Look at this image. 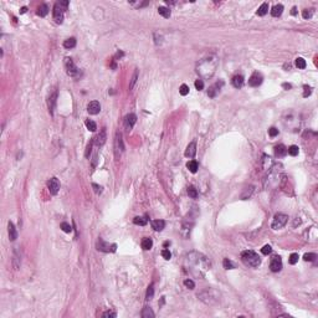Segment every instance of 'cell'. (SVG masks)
Segmentation results:
<instances>
[{"mask_svg":"<svg viewBox=\"0 0 318 318\" xmlns=\"http://www.w3.org/2000/svg\"><path fill=\"white\" fill-rule=\"evenodd\" d=\"M152 246H153V241H152V239L144 238V239L142 240V249H143V250L148 251V250L152 249Z\"/></svg>","mask_w":318,"mask_h":318,"instance_id":"cell-25","label":"cell"},{"mask_svg":"<svg viewBox=\"0 0 318 318\" xmlns=\"http://www.w3.org/2000/svg\"><path fill=\"white\" fill-rule=\"evenodd\" d=\"M218 58L215 56H210V57H206L204 60H202L198 66H196V72L200 77H203L205 80L210 78L213 76L216 71V67H218Z\"/></svg>","mask_w":318,"mask_h":318,"instance_id":"cell-2","label":"cell"},{"mask_svg":"<svg viewBox=\"0 0 318 318\" xmlns=\"http://www.w3.org/2000/svg\"><path fill=\"white\" fill-rule=\"evenodd\" d=\"M261 252H262L264 255H270L271 252H272V247H271L270 245H265L262 249H261Z\"/></svg>","mask_w":318,"mask_h":318,"instance_id":"cell-42","label":"cell"},{"mask_svg":"<svg viewBox=\"0 0 318 318\" xmlns=\"http://www.w3.org/2000/svg\"><path fill=\"white\" fill-rule=\"evenodd\" d=\"M232 85H234V87H236V88L242 87V85H244V76H241V75L234 76V78H232Z\"/></svg>","mask_w":318,"mask_h":318,"instance_id":"cell-20","label":"cell"},{"mask_svg":"<svg viewBox=\"0 0 318 318\" xmlns=\"http://www.w3.org/2000/svg\"><path fill=\"white\" fill-rule=\"evenodd\" d=\"M48 188H49V192L52 195H56L58 193V190H60V182H58L57 178H51L48 182Z\"/></svg>","mask_w":318,"mask_h":318,"instance_id":"cell-8","label":"cell"},{"mask_svg":"<svg viewBox=\"0 0 318 318\" xmlns=\"http://www.w3.org/2000/svg\"><path fill=\"white\" fill-rule=\"evenodd\" d=\"M291 14H292V15H296V14H297V9H296V8H292Z\"/></svg>","mask_w":318,"mask_h":318,"instance_id":"cell-53","label":"cell"},{"mask_svg":"<svg viewBox=\"0 0 318 318\" xmlns=\"http://www.w3.org/2000/svg\"><path fill=\"white\" fill-rule=\"evenodd\" d=\"M296 66H297L298 68L303 70V68H306V66H307V64H306V60H304V58H302V57H298V58H296Z\"/></svg>","mask_w":318,"mask_h":318,"instance_id":"cell-34","label":"cell"},{"mask_svg":"<svg viewBox=\"0 0 318 318\" xmlns=\"http://www.w3.org/2000/svg\"><path fill=\"white\" fill-rule=\"evenodd\" d=\"M64 9H61V6L58 5V3L55 4L54 6V19L55 21L57 22V24H62V21H64Z\"/></svg>","mask_w":318,"mask_h":318,"instance_id":"cell-7","label":"cell"},{"mask_svg":"<svg viewBox=\"0 0 318 318\" xmlns=\"http://www.w3.org/2000/svg\"><path fill=\"white\" fill-rule=\"evenodd\" d=\"M188 194H189V196L193 198V199H196V198H198V192H196V189H195L194 186H189V188H188Z\"/></svg>","mask_w":318,"mask_h":318,"instance_id":"cell-36","label":"cell"},{"mask_svg":"<svg viewBox=\"0 0 318 318\" xmlns=\"http://www.w3.org/2000/svg\"><path fill=\"white\" fill-rule=\"evenodd\" d=\"M222 265H224V267H225L226 270H231V268H234L235 266H234V264L229 260V258H224V261H222Z\"/></svg>","mask_w":318,"mask_h":318,"instance_id":"cell-39","label":"cell"},{"mask_svg":"<svg viewBox=\"0 0 318 318\" xmlns=\"http://www.w3.org/2000/svg\"><path fill=\"white\" fill-rule=\"evenodd\" d=\"M65 67H66V72L68 76H71V77H77L78 76V68L76 67V65L74 64L72 61V58H70V57H66L65 58Z\"/></svg>","mask_w":318,"mask_h":318,"instance_id":"cell-5","label":"cell"},{"mask_svg":"<svg viewBox=\"0 0 318 318\" xmlns=\"http://www.w3.org/2000/svg\"><path fill=\"white\" fill-rule=\"evenodd\" d=\"M75 46H76V39L75 38H70V39L65 40V42H64L65 49H74Z\"/></svg>","mask_w":318,"mask_h":318,"instance_id":"cell-26","label":"cell"},{"mask_svg":"<svg viewBox=\"0 0 318 318\" xmlns=\"http://www.w3.org/2000/svg\"><path fill=\"white\" fill-rule=\"evenodd\" d=\"M158 13L163 16V18H166V19H168L169 16H170V10L168 9V8H166V6H159L158 8Z\"/></svg>","mask_w":318,"mask_h":318,"instance_id":"cell-27","label":"cell"},{"mask_svg":"<svg viewBox=\"0 0 318 318\" xmlns=\"http://www.w3.org/2000/svg\"><path fill=\"white\" fill-rule=\"evenodd\" d=\"M154 316H156L154 312H153L149 307H144L143 308V311H142V317L143 318H153Z\"/></svg>","mask_w":318,"mask_h":318,"instance_id":"cell-29","label":"cell"},{"mask_svg":"<svg viewBox=\"0 0 318 318\" xmlns=\"http://www.w3.org/2000/svg\"><path fill=\"white\" fill-rule=\"evenodd\" d=\"M284 88L290 90V88H291V85H290V84H284Z\"/></svg>","mask_w":318,"mask_h":318,"instance_id":"cell-54","label":"cell"},{"mask_svg":"<svg viewBox=\"0 0 318 318\" xmlns=\"http://www.w3.org/2000/svg\"><path fill=\"white\" fill-rule=\"evenodd\" d=\"M116 249H117V245H116V244L110 245V244H107V242H104L102 239H100L98 242H97V250H98V251H103V252H114Z\"/></svg>","mask_w":318,"mask_h":318,"instance_id":"cell-6","label":"cell"},{"mask_svg":"<svg viewBox=\"0 0 318 318\" xmlns=\"http://www.w3.org/2000/svg\"><path fill=\"white\" fill-rule=\"evenodd\" d=\"M195 153H196V143H195V142H192V143H189V146L186 147L185 157H186V158H194Z\"/></svg>","mask_w":318,"mask_h":318,"instance_id":"cell-15","label":"cell"},{"mask_svg":"<svg viewBox=\"0 0 318 318\" xmlns=\"http://www.w3.org/2000/svg\"><path fill=\"white\" fill-rule=\"evenodd\" d=\"M8 232H9V239H10V241H15V240L18 239V231H16L14 224L11 222V221H9V224H8Z\"/></svg>","mask_w":318,"mask_h":318,"instance_id":"cell-13","label":"cell"},{"mask_svg":"<svg viewBox=\"0 0 318 318\" xmlns=\"http://www.w3.org/2000/svg\"><path fill=\"white\" fill-rule=\"evenodd\" d=\"M195 88L198 91H202L204 88V81L203 80H196L195 81Z\"/></svg>","mask_w":318,"mask_h":318,"instance_id":"cell-45","label":"cell"},{"mask_svg":"<svg viewBox=\"0 0 318 318\" xmlns=\"http://www.w3.org/2000/svg\"><path fill=\"white\" fill-rule=\"evenodd\" d=\"M268 134H270V137H276V136L278 134V129H276L275 127L270 128V129H268Z\"/></svg>","mask_w":318,"mask_h":318,"instance_id":"cell-48","label":"cell"},{"mask_svg":"<svg viewBox=\"0 0 318 318\" xmlns=\"http://www.w3.org/2000/svg\"><path fill=\"white\" fill-rule=\"evenodd\" d=\"M87 111L90 114H97L101 111V104L97 101H91L87 106Z\"/></svg>","mask_w":318,"mask_h":318,"instance_id":"cell-12","label":"cell"},{"mask_svg":"<svg viewBox=\"0 0 318 318\" xmlns=\"http://www.w3.org/2000/svg\"><path fill=\"white\" fill-rule=\"evenodd\" d=\"M48 14H49V6L46 5V4L40 5L39 9H38V15L41 16V18H44V16H46Z\"/></svg>","mask_w":318,"mask_h":318,"instance_id":"cell-23","label":"cell"},{"mask_svg":"<svg viewBox=\"0 0 318 318\" xmlns=\"http://www.w3.org/2000/svg\"><path fill=\"white\" fill-rule=\"evenodd\" d=\"M162 256H163V258H166V260H170L172 254H170V251H169V250L164 249V250L162 251Z\"/></svg>","mask_w":318,"mask_h":318,"instance_id":"cell-47","label":"cell"},{"mask_svg":"<svg viewBox=\"0 0 318 318\" xmlns=\"http://www.w3.org/2000/svg\"><path fill=\"white\" fill-rule=\"evenodd\" d=\"M267 11H268V4H267V3H264L260 8H258L257 15H258V16H264V15L267 14Z\"/></svg>","mask_w":318,"mask_h":318,"instance_id":"cell-28","label":"cell"},{"mask_svg":"<svg viewBox=\"0 0 318 318\" xmlns=\"http://www.w3.org/2000/svg\"><path fill=\"white\" fill-rule=\"evenodd\" d=\"M241 260L244 261L245 265L247 266H251V267H258L261 264V258L258 256L256 252L251 251V250H247V251H244L241 254Z\"/></svg>","mask_w":318,"mask_h":318,"instance_id":"cell-3","label":"cell"},{"mask_svg":"<svg viewBox=\"0 0 318 318\" xmlns=\"http://www.w3.org/2000/svg\"><path fill=\"white\" fill-rule=\"evenodd\" d=\"M186 168L189 169V172H192V173H196L198 169H199V164H198L196 160H190L189 163L186 164Z\"/></svg>","mask_w":318,"mask_h":318,"instance_id":"cell-24","label":"cell"},{"mask_svg":"<svg viewBox=\"0 0 318 318\" xmlns=\"http://www.w3.org/2000/svg\"><path fill=\"white\" fill-rule=\"evenodd\" d=\"M298 258H300L298 254H291V256H290V258H288V262H290L291 265H294V264L298 262Z\"/></svg>","mask_w":318,"mask_h":318,"instance_id":"cell-38","label":"cell"},{"mask_svg":"<svg viewBox=\"0 0 318 318\" xmlns=\"http://www.w3.org/2000/svg\"><path fill=\"white\" fill-rule=\"evenodd\" d=\"M303 258H304V261H310V262H312V261H314L316 258H317V255H316V254H312V252H310V254H304Z\"/></svg>","mask_w":318,"mask_h":318,"instance_id":"cell-35","label":"cell"},{"mask_svg":"<svg viewBox=\"0 0 318 318\" xmlns=\"http://www.w3.org/2000/svg\"><path fill=\"white\" fill-rule=\"evenodd\" d=\"M117 314L114 313V312H112V311H107V312H104L103 313V317H112V318H114Z\"/></svg>","mask_w":318,"mask_h":318,"instance_id":"cell-51","label":"cell"},{"mask_svg":"<svg viewBox=\"0 0 318 318\" xmlns=\"http://www.w3.org/2000/svg\"><path fill=\"white\" fill-rule=\"evenodd\" d=\"M185 268L192 275L196 277H203L206 271L210 268V262L208 257L203 254L193 251L188 254L185 257Z\"/></svg>","mask_w":318,"mask_h":318,"instance_id":"cell-1","label":"cell"},{"mask_svg":"<svg viewBox=\"0 0 318 318\" xmlns=\"http://www.w3.org/2000/svg\"><path fill=\"white\" fill-rule=\"evenodd\" d=\"M312 15H313V10H312V9H310V10H308V9H306V10L302 11V16H303V19H306V20H307V19H311Z\"/></svg>","mask_w":318,"mask_h":318,"instance_id":"cell-37","label":"cell"},{"mask_svg":"<svg viewBox=\"0 0 318 318\" xmlns=\"http://www.w3.org/2000/svg\"><path fill=\"white\" fill-rule=\"evenodd\" d=\"M137 122V116L134 113H129L128 116H126V118H124V127L127 131H131V129L133 128V126L136 124Z\"/></svg>","mask_w":318,"mask_h":318,"instance_id":"cell-9","label":"cell"},{"mask_svg":"<svg viewBox=\"0 0 318 318\" xmlns=\"http://www.w3.org/2000/svg\"><path fill=\"white\" fill-rule=\"evenodd\" d=\"M262 80H264V78H262L261 74L255 72V74H252V76L249 78V85H250L251 87H258V86L262 84Z\"/></svg>","mask_w":318,"mask_h":318,"instance_id":"cell-11","label":"cell"},{"mask_svg":"<svg viewBox=\"0 0 318 318\" xmlns=\"http://www.w3.org/2000/svg\"><path fill=\"white\" fill-rule=\"evenodd\" d=\"M310 95H311V87L304 86V93H303V97H308Z\"/></svg>","mask_w":318,"mask_h":318,"instance_id":"cell-49","label":"cell"},{"mask_svg":"<svg viewBox=\"0 0 318 318\" xmlns=\"http://www.w3.org/2000/svg\"><path fill=\"white\" fill-rule=\"evenodd\" d=\"M61 229L65 231V232H67V234H70L72 231V228L70 226V224H67V222H62L61 224Z\"/></svg>","mask_w":318,"mask_h":318,"instance_id":"cell-43","label":"cell"},{"mask_svg":"<svg viewBox=\"0 0 318 318\" xmlns=\"http://www.w3.org/2000/svg\"><path fill=\"white\" fill-rule=\"evenodd\" d=\"M282 11H284V5L277 4V5H275L272 8V10H271V15H272L274 18H278V16H281Z\"/></svg>","mask_w":318,"mask_h":318,"instance_id":"cell-18","label":"cell"},{"mask_svg":"<svg viewBox=\"0 0 318 318\" xmlns=\"http://www.w3.org/2000/svg\"><path fill=\"white\" fill-rule=\"evenodd\" d=\"M275 153H276V157H284L287 154V148L284 144H280L275 148Z\"/></svg>","mask_w":318,"mask_h":318,"instance_id":"cell-21","label":"cell"},{"mask_svg":"<svg viewBox=\"0 0 318 318\" xmlns=\"http://www.w3.org/2000/svg\"><path fill=\"white\" fill-rule=\"evenodd\" d=\"M133 222L136 224V225H140V226H144V225H147V222H148V220H147L146 218H139V216H137V218H134Z\"/></svg>","mask_w":318,"mask_h":318,"instance_id":"cell-32","label":"cell"},{"mask_svg":"<svg viewBox=\"0 0 318 318\" xmlns=\"http://www.w3.org/2000/svg\"><path fill=\"white\" fill-rule=\"evenodd\" d=\"M137 78H138V70H136L134 74H133V77L131 80V84H129V90H132L136 85V82H137Z\"/></svg>","mask_w":318,"mask_h":318,"instance_id":"cell-40","label":"cell"},{"mask_svg":"<svg viewBox=\"0 0 318 318\" xmlns=\"http://www.w3.org/2000/svg\"><path fill=\"white\" fill-rule=\"evenodd\" d=\"M179 92H180L182 96H186L188 93H189V87H188L186 85H182L180 88H179Z\"/></svg>","mask_w":318,"mask_h":318,"instance_id":"cell-41","label":"cell"},{"mask_svg":"<svg viewBox=\"0 0 318 318\" xmlns=\"http://www.w3.org/2000/svg\"><path fill=\"white\" fill-rule=\"evenodd\" d=\"M153 296H154V286H153V284H152V285H149V287L147 290V296H146L147 301H150L153 298Z\"/></svg>","mask_w":318,"mask_h":318,"instance_id":"cell-33","label":"cell"},{"mask_svg":"<svg viewBox=\"0 0 318 318\" xmlns=\"http://www.w3.org/2000/svg\"><path fill=\"white\" fill-rule=\"evenodd\" d=\"M270 268H271L272 272H278V271L282 270V260H281L280 256H275L272 260H271Z\"/></svg>","mask_w":318,"mask_h":318,"instance_id":"cell-10","label":"cell"},{"mask_svg":"<svg viewBox=\"0 0 318 318\" xmlns=\"http://www.w3.org/2000/svg\"><path fill=\"white\" fill-rule=\"evenodd\" d=\"M13 265H14V268L18 270L20 267V260H19V257L16 256V252L14 254V258H13Z\"/></svg>","mask_w":318,"mask_h":318,"instance_id":"cell-46","label":"cell"},{"mask_svg":"<svg viewBox=\"0 0 318 318\" xmlns=\"http://www.w3.org/2000/svg\"><path fill=\"white\" fill-rule=\"evenodd\" d=\"M124 149V146H123V142H122V134L121 133H117L116 134V150L117 152H123Z\"/></svg>","mask_w":318,"mask_h":318,"instance_id":"cell-19","label":"cell"},{"mask_svg":"<svg viewBox=\"0 0 318 318\" xmlns=\"http://www.w3.org/2000/svg\"><path fill=\"white\" fill-rule=\"evenodd\" d=\"M92 186L95 188V192H96L97 194H101V193H102V186H100V185H97V184H95V183L92 184Z\"/></svg>","mask_w":318,"mask_h":318,"instance_id":"cell-50","label":"cell"},{"mask_svg":"<svg viewBox=\"0 0 318 318\" xmlns=\"http://www.w3.org/2000/svg\"><path fill=\"white\" fill-rule=\"evenodd\" d=\"M184 286L186 288H189V290H193L195 287V284H194V281H192V280H185L184 281Z\"/></svg>","mask_w":318,"mask_h":318,"instance_id":"cell-44","label":"cell"},{"mask_svg":"<svg viewBox=\"0 0 318 318\" xmlns=\"http://www.w3.org/2000/svg\"><path fill=\"white\" fill-rule=\"evenodd\" d=\"M26 11H28V8L24 6V8H21V9H20V14H25Z\"/></svg>","mask_w":318,"mask_h":318,"instance_id":"cell-52","label":"cell"},{"mask_svg":"<svg viewBox=\"0 0 318 318\" xmlns=\"http://www.w3.org/2000/svg\"><path fill=\"white\" fill-rule=\"evenodd\" d=\"M288 221V216L285 215V214H277L272 221V229L274 230H278V229H282Z\"/></svg>","mask_w":318,"mask_h":318,"instance_id":"cell-4","label":"cell"},{"mask_svg":"<svg viewBox=\"0 0 318 318\" xmlns=\"http://www.w3.org/2000/svg\"><path fill=\"white\" fill-rule=\"evenodd\" d=\"M106 139H107V137H106V129L103 128L101 131V133L96 138H93V143H96L98 147H101V146H103L106 143Z\"/></svg>","mask_w":318,"mask_h":318,"instance_id":"cell-14","label":"cell"},{"mask_svg":"<svg viewBox=\"0 0 318 318\" xmlns=\"http://www.w3.org/2000/svg\"><path fill=\"white\" fill-rule=\"evenodd\" d=\"M298 152H300V148L297 146H291L290 148H287V153L292 157H296L298 156Z\"/></svg>","mask_w":318,"mask_h":318,"instance_id":"cell-30","label":"cell"},{"mask_svg":"<svg viewBox=\"0 0 318 318\" xmlns=\"http://www.w3.org/2000/svg\"><path fill=\"white\" fill-rule=\"evenodd\" d=\"M220 86H222V85H220ZM220 86H219V84H215L214 86H211L209 88V91H208V96L209 97H215L219 93V91H220Z\"/></svg>","mask_w":318,"mask_h":318,"instance_id":"cell-22","label":"cell"},{"mask_svg":"<svg viewBox=\"0 0 318 318\" xmlns=\"http://www.w3.org/2000/svg\"><path fill=\"white\" fill-rule=\"evenodd\" d=\"M166 226V221L164 220H154L152 221V228L154 229L156 231H162Z\"/></svg>","mask_w":318,"mask_h":318,"instance_id":"cell-17","label":"cell"},{"mask_svg":"<svg viewBox=\"0 0 318 318\" xmlns=\"http://www.w3.org/2000/svg\"><path fill=\"white\" fill-rule=\"evenodd\" d=\"M85 124H86L87 129H88V131H91V132H95L96 129H97V126H96V123L93 122V121H91V120H87V121L85 122Z\"/></svg>","mask_w":318,"mask_h":318,"instance_id":"cell-31","label":"cell"},{"mask_svg":"<svg viewBox=\"0 0 318 318\" xmlns=\"http://www.w3.org/2000/svg\"><path fill=\"white\" fill-rule=\"evenodd\" d=\"M56 98H57V91L55 90L49 97V111L51 114H54V110H55V106H56Z\"/></svg>","mask_w":318,"mask_h":318,"instance_id":"cell-16","label":"cell"}]
</instances>
